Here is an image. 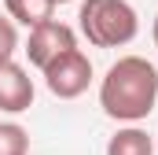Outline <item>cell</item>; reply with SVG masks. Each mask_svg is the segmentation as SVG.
<instances>
[{
	"label": "cell",
	"mask_w": 158,
	"mask_h": 155,
	"mask_svg": "<svg viewBox=\"0 0 158 155\" xmlns=\"http://www.w3.org/2000/svg\"><path fill=\"white\" fill-rule=\"evenodd\" d=\"M99 107L121 126L143 122L158 107V67L143 55H118L99 78Z\"/></svg>",
	"instance_id": "cell-1"
},
{
	"label": "cell",
	"mask_w": 158,
	"mask_h": 155,
	"mask_svg": "<svg viewBox=\"0 0 158 155\" xmlns=\"http://www.w3.org/2000/svg\"><path fill=\"white\" fill-rule=\"evenodd\" d=\"M77 30L92 48H125L140 33V15L129 0H81Z\"/></svg>",
	"instance_id": "cell-2"
},
{
	"label": "cell",
	"mask_w": 158,
	"mask_h": 155,
	"mask_svg": "<svg viewBox=\"0 0 158 155\" xmlns=\"http://www.w3.org/2000/svg\"><path fill=\"white\" fill-rule=\"evenodd\" d=\"M44 85L55 100H77L88 92L92 85V59L81 52V48H70L66 55H59L48 70H44Z\"/></svg>",
	"instance_id": "cell-3"
},
{
	"label": "cell",
	"mask_w": 158,
	"mask_h": 155,
	"mask_svg": "<svg viewBox=\"0 0 158 155\" xmlns=\"http://www.w3.org/2000/svg\"><path fill=\"white\" fill-rule=\"evenodd\" d=\"M70 48H77V30L66 26V22H59V19H48L37 30H30V37H26V59H30V67H37L44 74Z\"/></svg>",
	"instance_id": "cell-4"
},
{
	"label": "cell",
	"mask_w": 158,
	"mask_h": 155,
	"mask_svg": "<svg viewBox=\"0 0 158 155\" xmlns=\"http://www.w3.org/2000/svg\"><path fill=\"white\" fill-rule=\"evenodd\" d=\"M33 96H37V89H33V78L26 67H19L15 59L0 63V111L22 115L33 107Z\"/></svg>",
	"instance_id": "cell-5"
},
{
	"label": "cell",
	"mask_w": 158,
	"mask_h": 155,
	"mask_svg": "<svg viewBox=\"0 0 158 155\" xmlns=\"http://www.w3.org/2000/svg\"><path fill=\"white\" fill-rule=\"evenodd\" d=\"M4 11L15 26L37 30L40 22L55 19V0H4Z\"/></svg>",
	"instance_id": "cell-6"
},
{
	"label": "cell",
	"mask_w": 158,
	"mask_h": 155,
	"mask_svg": "<svg viewBox=\"0 0 158 155\" xmlns=\"http://www.w3.org/2000/svg\"><path fill=\"white\" fill-rule=\"evenodd\" d=\"M107 155H155V137L140 126H121L107 140Z\"/></svg>",
	"instance_id": "cell-7"
},
{
	"label": "cell",
	"mask_w": 158,
	"mask_h": 155,
	"mask_svg": "<svg viewBox=\"0 0 158 155\" xmlns=\"http://www.w3.org/2000/svg\"><path fill=\"white\" fill-rule=\"evenodd\" d=\"M0 155H30V133L19 122H0Z\"/></svg>",
	"instance_id": "cell-8"
},
{
	"label": "cell",
	"mask_w": 158,
	"mask_h": 155,
	"mask_svg": "<svg viewBox=\"0 0 158 155\" xmlns=\"http://www.w3.org/2000/svg\"><path fill=\"white\" fill-rule=\"evenodd\" d=\"M15 52H19V26L7 15H0V63L15 59Z\"/></svg>",
	"instance_id": "cell-9"
},
{
	"label": "cell",
	"mask_w": 158,
	"mask_h": 155,
	"mask_svg": "<svg viewBox=\"0 0 158 155\" xmlns=\"http://www.w3.org/2000/svg\"><path fill=\"white\" fill-rule=\"evenodd\" d=\"M151 41H155V48H158V15H155V22H151Z\"/></svg>",
	"instance_id": "cell-10"
},
{
	"label": "cell",
	"mask_w": 158,
	"mask_h": 155,
	"mask_svg": "<svg viewBox=\"0 0 158 155\" xmlns=\"http://www.w3.org/2000/svg\"><path fill=\"white\" fill-rule=\"evenodd\" d=\"M59 4H70V0H55V7H59Z\"/></svg>",
	"instance_id": "cell-11"
},
{
	"label": "cell",
	"mask_w": 158,
	"mask_h": 155,
	"mask_svg": "<svg viewBox=\"0 0 158 155\" xmlns=\"http://www.w3.org/2000/svg\"><path fill=\"white\" fill-rule=\"evenodd\" d=\"M155 152H158V140H155Z\"/></svg>",
	"instance_id": "cell-12"
}]
</instances>
